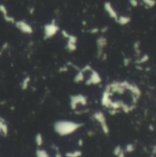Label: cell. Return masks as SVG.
Returning <instances> with one entry per match:
<instances>
[{
    "label": "cell",
    "mask_w": 156,
    "mask_h": 157,
    "mask_svg": "<svg viewBox=\"0 0 156 157\" xmlns=\"http://www.w3.org/2000/svg\"><path fill=\"white\" fill-rule=\"evenodd\" d=\"M104 9H105L106 13L109 15V17L117 21L118 17H119V14H118L116 9L114 8V6H112V4L111 2H105L104 3Z\"/></svg>",
    "instance_id": "obj_1"
},
{
    "label": "cell",
    "mask_w": 156,
    "mask_h": 157,
    "mask_svg": "<svg viewBox=\"0 0 156 157\" xmlns=\"http://www.w3.org/2000/svg\"><path fill=\"white\" fill-rule=\"evenodd\" d=\"M129 3H130V5H131L132 7H136V6H138V5H139L138 0H129Z\"/></svg>",
    "instance_id": "obj_6"
},
{
    "label": "cell",
    "mask_w": 156,
    "mask_h": 157,
    "mask_svg": "<svg viewBox=\"0 0 156 157\" xmlns=\"http://www.w3.org/2000/svg\"><path fill=\"white\" fill-rule=\"evenodd\" d=\"M95 117L97 118V120L101 123V125H102V127H103V129H104V131L105 132H107L108 131V129H107V124H106V120H105V117H104V115L101 113H97L96 114H95Z\"/></svg>",
    "instance_id": "obj_4"
},
{
    "label": "cell",
    "mask_w": 156,
    "mask_h": 157,
    "mask_svg": "<svg viewBox=\"0 0 156 157\" xmlns=\"http://www.w3.org/2000/svg\"><path fill=\"white\" fill-rule=\"evenodd\" d=\"M97 45H98V50H100V53H102L104 47L107 45V39L104 37H101L97 39Z\"/></svg>",
    "instance_id": "obj_3"
},
{
    "label": "cell",
    "mask_w": 156,
    "mask_h": 157,
    "mask_svg": "<svg viewBox=\"0 0 156 157\" xmlns=\"http://www.w3.org/2000/svg\"><path fill=\"white\" fill-rule=\"evenodd\" d=\"M131 18L130 16L121 15V16H119L117 19V23L120 26H126L131 22Z\"/></svg>",
    "instance_id": "obj_2"
},
{
    "label": "cell",
    "mask_w": 156,
    "mask_h": 157,
    "mask_svg": "<svg viewBox=\"0 0 156 157\" xmlns=\"http://www.w3.org/2000/svg\"><path fill=\"white\" fill-rule=\"evenodd\" d=\"M143 2L148 7H154L156 5V0H143Z\"/></svg>",
    "instance_id": "obj_5"
}]
</instances>
